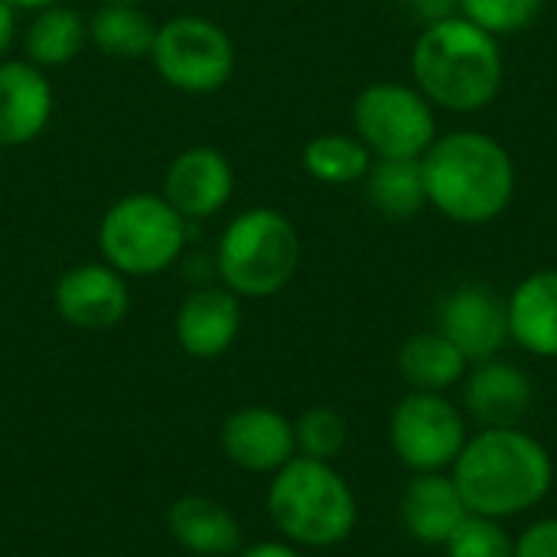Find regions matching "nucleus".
Instances as JSON below:
<instances>
[{
  "mask_svg": "<svg viewBox=\"0 0 557 557\" xmlns=\"http://www.w3.org/2000/svg\"><path fill=\"white\" fill-rule=\"evenodd\" d=\"M450 470L467 512L499 522L525 516L555 486L548 447L522 428H483L467 437Z\"/></svg>",
  "mask_w": 557,
  "mask_h": 557,
  "instance_id": "f257e3e1",
  "label": "nucleus"
},
{
  "mask_svg": "<svg viewBox=\"0 0 557 557\" xmlns=\"http://www.w3.org/2000/svg\"><path fill=\"white\" fill-rule=\"evenodd\" d=\"M428 206L457 225H490L516 199V160L483 131L437 134L421 157Z\"/></svg>",
  "mask_w": 557,
  "mask_h": 557,
  "instance_id": "f03ea898",
  "label": "nucleus"
},
{
  "mask_svg": "<svg viewBox=\"0 0 557 557\" xmlns=\"http://www.w3.org/2000/svg\"><path fill=\"white\" fill-rule=\"evenodd\" d=\"M411 75L434 108L476 114L499 98L506 59L496 36L454 13L424 23L411 46Z\"/></svg>",
  "mask_w": 557,
  "mask_h": 557,
  "instance_id": "7ed1b4c3",
  "label": "nucleus"
},
{
  "mask_svg": "<svg viewBox=\"0 0 557 557\" xmlns=\"http://www.w3.org/2000/svg\"><path fill=\"white\" fill-rule=\"evenodd\" d=\"M268 516L297 548H336L359 522V503L346 476L323 460L294 457L268 483Z\"/></svg>",
  "mask_w": 557,
  "mask_h": 557,
  "instance_id": "20e7f679",
  "label": "nucleus"
},
{
  "mask_svg": "<svg viewBox=\"0 0 557 557\" xmlns=\"http://www.w3.org/2000/svg\"><path fill=\"white\" fill-rule=\"evenodd\" d=\"M297 225L271 206L238 212L215 242V274L242 300H264L281 294L300 268Z\"/></svg>",
  "mask_w": 557,
  "mask_h": 557,
  "instance_id": "39448f33",
  "label": "nucleus"
},
{
  "mask_svg": "<svg viewBox=\"0 0 557 557\" xmlns=\"http://www.w3.org/2000/svg\"><path fill=\"white\" fill-rule=\"evenodd\" d=\"M189 222L157 193H131L111 202L98 222L101 261L124 277H153L170 271L183 251Z\"/></svg>",
  "mask_w": 557,
  "mask_h": 557,
  "instance_id": "423d86ee",
  "label": "nucleus"
},
{
  "mask_svg": "<svg viewBox=\"0 0 557 557\" xmlns=\"http://www.w3.org/2000/svg\"><path fill=\"white\" fill-rule=\"evenodd\" d=\"M352 134L375 160H421L437 137V108L405 82H372L352 101Z\"/></svg>",
  "mask_w": 557,
  "mask_h": 557,
  "instance_id": "0eeeda50",
  "label": "nucleus"
},
{
  "mask_svg": "<svg viewBox=\"0 0 557 557\" xmlns=\"http://www.w3.org/2000/svg\"><path fill=\"white\" fill-rule=\"evenodd\" d=\"M150 62L170 88L186 95H212L228 85L238 55L232 36L215 20L183 13L157 26Z\"/></svg>",
  "mask_w": 557,
  "mask_h": 557,
  "instance_id": "6e6552de",
  "label": "nucleus"
},
{
  "mask_svg": "<svg viewBox=\"0 0 557 557\" xmlns=\"http://www.w3.org/2000/svg\"><path fill=\"white\" fill-rule=\"evenodd\" d=\"M463 411L437 392L405 395L388 418V444L411 473H444L467 444Z\"/></svg>",
  "mask_w": 557,
  "mask_h": 557,
  "instance_id": "1a4fd4ad",
  "label": "nucleus"
},
{
  "mask_svg": "<svg viewBox=\"0 0 557 557\" xmlns=\"http://www.w3.org/2000/svg\"><path fill=\"white\" fill-rule=\"evenodd\" d=\"M55 313L85 333L114 330L131 313V287L121 271L104 261H82L62 271L52 290Z\"/></svg>",
  "mask_w": 557,
  "mask_h": 557,
  "instance_id": "9d476101",
  "label": "nucleus"
},
{
  "mask_svg": "<svg viewBox=\"0 0 557 557\" xmlns=\"http://www.w3.org/2000/svg\"><path fill=\"white\" fill-rule=\"evenodd\" d=\"M437 330L463 352L470 366L499 359L509 339L506 300L486 284H460L437 310Z\"/></svg>",
  "mask_w": 557,
  "mask_h": 557,
  "instance_id": "9b49d317",
  "label": "nucleus"
},
{
  "mask_svg": "<svg viewBox=\"0 0 557 557\" xmlns=\"http://www.w3.org/2000/svg\"><path fill=\"white\" fill-rule=\"evenodd\" d=\"M222 454L245 473H277L297 457L294 421L268 405H248L232 411L219 431Z\"/></svg>",
  "mask_w": 557,
  "mask_h": 557,
  "instance_id": "f8f14e48",
  "label": "nucleus"
},
{
  "mask_svg": "<svg viewBox=\"0 0 557 557\" xmlns=\"http://www.w3.org/2000/svg\"><path fill=\"white\" fill-rule=\"evenodd\" d=\"M186 222L219 215L235 196V170L219 147H189L173 157L160 193Z\"/></svg>",
  "mask_w": 557,
  "mask_h": 557,
  "instance_id": "ddd939ff",
  "label": "nucleus"
},
{
  "mask_svg": "<svg viewBox=\"0 0 557 557\" xmlns=\"http://www.w3.org/2000/svg\"><path fill=\"white\" fill-rule=\"evenodd\" d=\"M173 333L189 359L225 356L242 333V297L222 284H202L183 297L173 317Z\"/></svg>",
  "mask_w": 557,
  "mask_h": 557,
  "instance_id": "4468645a",
  "label": "nucleus"
},
{
  "mask_svg": "<svg viewBox=\"0 0 557 557\" xmlns=\"http://www.w3.org/2000/svg\"><path fill=\"white\" fill-rule=\"evenodd\" d=\"M55 111V91L42 69L26 59L0 62V147L36 140Z\"/></svg>",
  "mask_w": 557,
  "mask_h": 557,
  "instance_id": "2eb2a0df",
  "label": "nucleus"
},
{
  "mask_svg": "<svg viewBox=\"0 0 557 557\" xmlns=\"http://www.w3.org/2000/svg\"><path fill=\"white\" fill-rule=\"evenodd\" d=\"M532 401L535 385L512 362L486 359L463 375V408L480 428H519Z\"/></svg>",
  "mask_w": 557,
  "mask_h": 557,
  "instance_id": "dca6fc26",
  "label": "nucleus"
},
{
  "mask_svg": "<svg viewBox=\"0 0 557 557\" xmlns=\"http://www.w3.org/2000/svg\"><path fill=\"white\" fill-rule=\"evenodd\" d=\"M467 516L470 512L454 476L414 473L401 493V525L418 545L444 548Z\"/></svg>",
  "mask_w": 557,
  "mask_h": 557,
  "instance_id": "f3484780",
  "label": "nucleus"
},
{
  "mask_svg": "<svg viewBox=\"0 0 557 557\" xmlns=\"http://www.w3.org/2000/svg\"><path fill=\"white\" fill-rule=\"evenodd\" d=\"M509 339L539 356L557 359V268H542L522 277L509 300Z\"/></svg>",
  "mask_w": 557,
  "mask_h": 557,
  "instance_id": "a211bd4d",
  "label": "nucleus"
},
{
  "mask_svg": "<svg viewBox=\"0 0 557 557\" xmlns=\"http://www.w3.org/2000/svg\"><path fill=\"white\" fill-rule=\"evenodd\" d=\"M166 529L173 542L196 557H225L242 548V525L222 506L209 496H183L166 512Z\"/></svg>",
  "mask_w": 557,
  "mask_h": 557,
  "instance_id": "6ab92c4d",
  "label": "nucleus"
},
{
  "mask_svg": "<svg viewBox=\"0 0 557 557\" xmlns=\"http://www.w3.org/2000/svg\"><path fill=\"white\" fill-rule=\"evenodd\" d=\"M85 46H88V20L72 3L36 10L23 36L26 62H33L42 72L75 62Z\"/></svg>",
  "mask_w": 557,
  "mask_h": 557,
  "instance_id": "aec40b11",
  "label": "nucleus"
},
{
  "mask_svg": "<svg viewBox=\"0 0 557 557\" xmlns=\"http://www.w3.org/2000/svg\"><path fill=\"white\" fill-rule=\"evenodd\" d=\"M467 369H470V362L441 330L414 333L411 339H405V346L398 352V372L411 385V392L444 395L447 388L463 382Z\"/></svg>",
  "mask_w": 557,
  "mask_h": 557,
  "instance_id": "412c9836",
  "label": "nucleus"
},
{
  "mask_svg": "<svg viewBox=\"0 0 557 557\" xmlns=\"http://www.w3.org/2000/svg\"><path fill=\"white\" fill-rule=\"evenodd\" d=\"M157 23L140 3H101L88 16V42L111 59H150Z\"/></svg>",
  "mask_w": 557,
  "mask_h": 557,
  "instance_id": "4be33fe9",
  "label": "nucleus"
},
{
  "mask_svg": "<svg viewBox=\"0 0 557 557\" xmlns=\"http://www.w3.org/2000/svg\"><path fill=\"white\" fill-rule=\"evenodd\" d=\"M362 183L372 209L385 219L405 222L428 209L421 160H372Z\"/></svg>",
  "mask_w": 557,
  "mask_h": 557,
  "instance_id": "5701e85b",
  "label": "nucleus"
},
{
  "mask_svg": "<svg viewBox=\"0 0 557 557\" xmlns=\"http://www.w3.org/2000/svg\"><path fill=\"white\" fill-rule=\"evenodd\" d=\"M372 153L369 147L356 137V134H317L313 140H307L300 163L304 173L323 186H349V183H362L369 166H372Z\"/></svg>",
  "mask_w": 557,
  "mask_h": 557,
  "instance_id": "b1692460",
  "label": "nucleus"
},
{
  "mask_svg": "<svg viewBox=\"0 0 557 557\" xmlns=\"http://www.w3.org/2000/svg\"><path fill=\"white\" fill-rule=\"evenodd\" d=\"M294 441H297V457L333 463L346 450L349 424L336 408L313 405L294 421Z\"/></svg>",
  "mask_w": 557,
  "mask_h": 557,
  "instance_id": "393cba45",
  "label": "nucleus"
},
{
  "mask_svg": "<svg viewBox=\"0 0 557 557\" xmlns=\"http://www.w3.org/2000/svg\"><path fill=\"white\" fill-rule=\"evenodd\" d=\"M545 0H457V13L490 36H519L542 16Z\"/></svg>",
  "mask_w": 557,
  "mask_h": 557,
  "instance_id": "a878e982",
  "label": "nucleus"
},
{
  "mask_svg": "<svg viewBox=\"0 0 557 557\" xmlns=\"http://www.w3.org/2000/svg\"><path fill=\"white\" fill-rule=\"evenodd\" d=\"M447 557H512L516 542L509 539V532L503 529L499 519H486V516H467L457 532L447 539L444 545Z\"/></svg>",
  "mask_w": 557,
  "mask_h": 557,
  "instance_id": "bb28decb",
  "label": "nucleus"
},
{
  "mask_svg": "<svg viewBox=\"0 0 557 557\" xmlns=\"http://www.w3.org/2000/svg\"><path fill=\"white\" fill-rule=\"evenodd\" d=\"M512 557H557V519L532 522L519 539Z\"/></svg>",
  "mask_w": 557,
  "mask_h": 557,
  "instance_id": "cd10ccee",
  "label": "nucleus"
},
{
  "mask_svg": "<svg viewBox=\"0 0 557 557\" xmlns=\"http://www.w3.org/2000/svg\"><path fill=\"white\" fill-rule=\"evenodd\" d=\"M424 23H434V20H444V16H454L457 13V0H405Z\"/></svg>",
  "mask_w": 557,
  "mask_h": 557,
  "instance_id": "c85d7f7f",
  "label": "nucleus"
},
{
  "mask_svg": "<svg viewBox=\"0 0 557 557\" xmlns=\"http://www.w3.org/2000/svg\"><path fill=\"white\" fill-rule=\"evenodd\" d=\"M16 7H10L7 0H0V62L10 59L13 39H16Z\"/></svg>",
  "mask_w": 557,
  "mask_h": 557,
  "instance_id": "c756f323",
  "label": "nucleus"
},
{
  "mask_svg": "<svg viewBox=\"0 0 557 557\" xmlns=\"http://www.w3.org/2000/svg\"><path fill=\"white\" fill-rule=\"evenodd\" d=\"M235 557H304L297 552V545L290 542H258V545H248L242 548Z\"/></svg>",
  "mask_w": 557,
  "mask_h": 557,
  "instance_id": "7c9ffc66",
  "label": "nucleus"
},
{
  "mask_svg": "<svg viewBox=\"0 0 557 557\" xmlns=\"http://www.w3.org/2000/svg\"><path fill=\"white\" fill-rule=\"evenodd\" d=\"M10 7H16V10H42V7H55V3H69V0H7Z\"/></svg>",
  "mask_w": 557,
  "mask_h": 557,
  "instance_id": "2f4dec72",
  "label": "nucleus"
},
{
  "mask_svg": "<svg viewBox=\"0 0 557 557\" xmlns=\"http://www.w3.org/2000/svg\"><path fill=\"white\" fill-rule=\"evenodd\" d=\"M101 3H144V0H101Z\"/></svg>",
  "mask_w": 557,
  "mask_h": 557,
  "instance_id": "473e14b6",
  "label": "nucleus"
}]
</instances>
